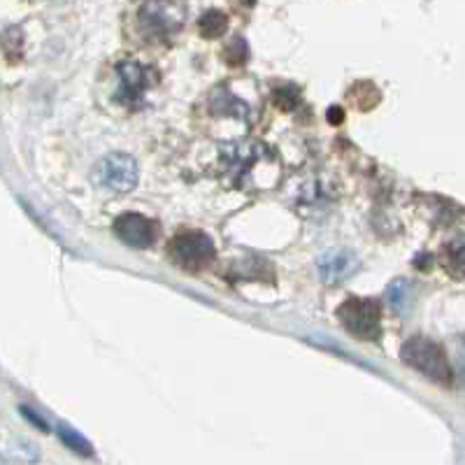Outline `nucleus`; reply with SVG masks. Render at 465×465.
Returning <instances> with one entry per match:
<instances>
[{"instance_id":"nucleus-3","label":"nucleus","mask_w":465,"mask_h":465,"mask_svg":"<svg viewBox=\"0 0 465 465\" xmlns=\"http://www.w3.org/2000/svg\"><path fill=\"white\" fill-rule=\"evenodd\" d=\"M335 317L349 335L372 342L381 333V307L375 298H347L335 310Z\"/></svg>"},{"instance_id":"nucleus-9","label":"nucleus","mask_w":465,"mask_h":465,"mask_svg":"<svg viewBox=\"0 0 465 465\" xmlns=\"http://www.w3.org/2000/svg\"><path fill=\"white\" fill-rule=\"evenodd\" d=\"M58 438H61V442H64L70 451H74V454L86 456V459L94 456V447H91L89 440L82 433H77V430L70 429V426H65V423L58 426Z\"/></svg>"},{"instance_id":"nucleus-4","label":"nucleus","mask_w":465,"mask_h":465,"mask_svg":"<svg viewBox=\"0 0 465 465\" xmlns=\"http://www.w3.org/2000/svg\"><path fill=\"white\" fill-rule=\"evenodd\" d=\"M140 31L149 40H168L182 28L184 22V5L177 3H147L140 7Z\"/></svg>"},{"instance_id":"nucleus-14","label":"nucleus","mask_w":465,"mask_h":465,"mask_svg":"<svg viewBox=\"0 0 465 465\" xmlns=\"http://www.w3.org/2000/svg\"><path fill=\"white\" fill-rule=\"evenodd\" d=\"M272 103H275L280 110L293 112L298 107V103H301V94H298V89H293V86H280V89H275V94H272Z\"/></svg>"},{"instance_id":"nucleus-6","label":"nucleus","mask_w":465,"mask_h":465,"mask_svg":"<svg viewBox=\"0 0 465 465\" xmlns=\"http://www.w3.org/2000/svg\"><path fill=\"white\" fill-rule=\"evenodd\" d=\"M114 235L122 240L126 247L149 249L156 244L161 235V226L153 219L138 214V212H126L114 219Z\"/></svg>"},{"instance_id":"nucleus-15","label":"nucleus","mask_w":465,"mask_h":465,"mask_svg":"<svg viewBox=\"0 0 465 465\" xmlns=\"http://www.w3.org/2000/svg\"><path fill=\"white\" fill-rule=\"evenodd\" d=\"M19 412L24 414V417L28 419V421L33 423V426H35V429H40V430H49V426H47V421H45L43 417H40V414L37 412H33L31 407H26V405H22L19 407Z\"/></svg>"},{"instance_id":"nucleus-1","label":"nucleus","mask_w":465,"mask_h":465,"mask_svg":"<svg viewBox=\"0 0 465 465\" xmlns=\"http://www.w3.org/2000/svg\"><path fill=\"white\" fill-rule=\"evenodd\" d=\"M401 359L402 363L410 365L412 371L423 375L438 386H451L454 381V371L451 363L444 354V349L438 342L429 338H410L401 347Z\"/></svg>"},{"instance_id":"nucleus-12","label":"nucleus","mask_w":465,"mask_h":465,"mask_svg":"<svg viewBox=\"0 0 465 465\" xmlns=\"http://www.w3.org/2000/svg\"><path fill=\"white\" fill-rule=\"evenodd\" d=\"M247 58H249L247 43H244L242 37H232L231 43L226 45V49H223V61H226L228 65H232V68H238V65L247 64Z\"/></svg>"},{"instance_id":"nucleus-13","label":"nucleus","mask_w":465,"mask_h":465,"mask_svg":"<svg viewBox=\"0 0 465 465\" xmlns=\"http://www.w3.org/2000/svg\"><path fill=\"white\" fill-rule=\"evenodd\" d=\"M410 293H412L410 282L396 280L389 289H386V301L391 302V307H396V310H405L407 301H410Z\"/></svg>"},{"instance_id":"nucleus-11","label":"nucleus","mask_w":465,"mask_h":465,"mask_svg":"<svg viewBox=\"0 0 465 465\" xmlns=\"http://www.w3.org/2000/svg\"><path fill=\"white\" fill-rule=\"evenodd\" d=\"M228 28V19L223 12L210 10L201 16L198 22V31H201L203 37H222Z\"/></svg>"},{"instance_id":"nucleus-8","label":"nucleus","mask_w":465,"mask_h":465,"mask_svg":"<svg viewBox=\"0 0 465 465\" xmlns=\"http://www.w3.org/2000/svg\"><path fill=\"white\" fill-rule=\"evenodd\" d=\"M319 275L326 284H340L359 270V256L351 249H328L317 261Z\"/></svg>"},{"instance_id":"nucleus-2","label":"nucleus","mask_w":465,"mask_h":465,"mask_svg":"<svg viewBox=\"0 0 465 465\" xmlns=\"http://www.w3.org/2000/svg\"><path fill=\"white\" fill-rule=\"evenodd\" d=\"M168 259L186 272H201L217 259V247L203 231H184L168 242Z\"/></svg>"},{"instance_id":"nucleus-16","label":"nucleus","mask_w":465,"mask_h":465,"mask_svg":"<svg viewBox=\"0 0 465 465\" xmlns=\"http://www.w3.org/2000/svg\"><path fill=\"white\" fill-rule=\"evenodd\" d=\"M328 122L342 124L344 122V112L340 110V107H331V110H328Z\"/></svg>"},{"instance_id":"nucleus-5","label":"nucleus","mask_w":465,"mask_h":465,"mask_svg":"<svg viewBox=\"0 0 465 465\" xmlns=\"http://www.w3.org/2000/svg\"><path fill=\"white\" fill-rule=\"evenodd\" d=\"M98 180H101L103 186L119 191V193L133 191L140 182L138 161L124 152L107 153L105 159L101 161V165H98Z\"/></svg>"},{"instance_id":"nucleus-10","label":"nucleus","mask_w":465,"mask_h":465,"mask_svg":"<svg viewBox=\"0 0 465 465\" xmlns=\"http://www.w3.org/2000/svg\"><path fill=\"white\" fill-rule=\"evenodd\" d=\"M442 265L447 268L450 275H454L456 280L463 277V240L456 238L454 242H450L442 252Z\"/></svg>"},{"instance_id":"nucleus-7","label":"nucleus","mask_w":465,"mask_h":465,"mask_svg":"<svg viewBox=\"0 0 465 465\" xmlns=\"http://www.w3.org/2000/svg\"><path fill=\"white\" fill-rule=\"evenodd\" d=\"M152 68L138 64V61H126V64L119 65V94H116V101L128 107L138 105L144 94L152 89Z\"/></svg>"}]
</instances>
